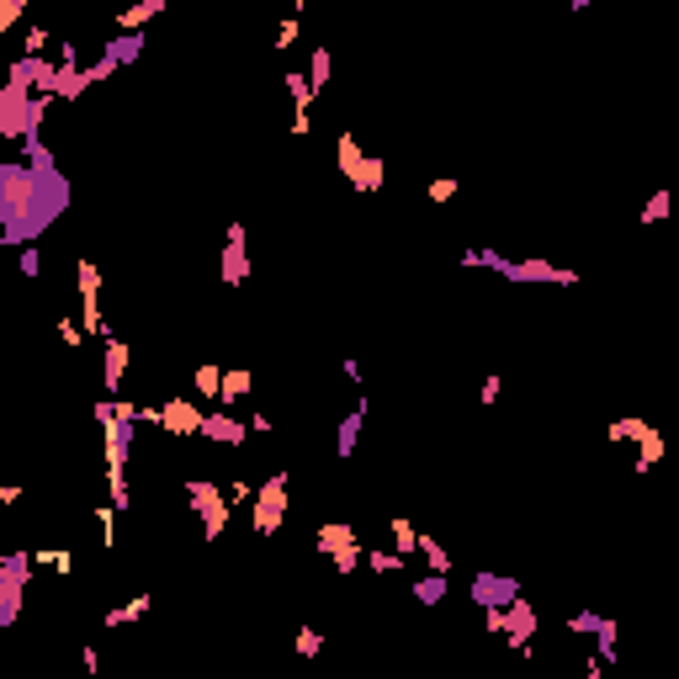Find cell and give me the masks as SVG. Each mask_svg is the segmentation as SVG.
Returning <instances> with one entry per match:
<instances>
[{
  "mask_svg": "<svg viewBox=\"0 0 679 679\" xmlns=\"http://www.w3.org/2000/svg\"><path fill=\"white\" fill-rule=\"evenodd\" d=\"M69 207V181L58 165L37 170L27 159H5L0 165V244L21 250L37 244L42 228H53Z\"/></svg>",
  "mask_w": 679,
  "mask_h": 679,
  "instance_id": "1",
  "label": "cell"
},
{
  "mask_svg": "<svg viewBox=\"0 0 679 679\" xmlns=\"http://www.w3.org/2000/svg\"><path fill=\"white\" fill-rule=\"evenodd\" d=\"M96 425H101V451H106V494L117 510H127V451H133V430H138V404L133 398H101L96 409Z\"/></svg>",
  "mask_w": 679,
  "mask_h": 679,
  "instance_id": "2",
  "label": "cell"
},
{
  "mask_svg": "<svg viewBox=\"0 0 679 679\" xmlns=\"http://www.w3.org/2000/svg\"><path fill=\"white\" fill-rule=\"evenodd\" d=\"M457 260H462L467 271H499L505 282H521V287H579V271L552 266V260H542V255L510 260V255H499V250H489V244H473V250H462Z\"/></svg>",
  "mask_w": 679,
  "mask_h": 679,
  "instance_id": "3",
  "label": "cell"
},
{
  "mask_svg": "<svg viewBox=\"0 0 679 679\" xmlns=\"http://www.w3.org/2000/svg\"><path fill=\"white\" fill-rule=\"evenodd\" d=\"M186 499H191V510H197V521H202V536L218 542V536L228 531V515H234L228 489H218L212 478H186Z\"/></svg>",
  "mask_w": 679,
  "mask_h": 679,
  "instance_id": "4",
  "label": "cell"
},
{
  "mask_svg": "<svg viewBox=\"0 0 679 679\" xmlns=\"http://www.w3.org/2000/svg\"><path fill=\"white\" fill-rule=\"evenodd\" d=\"M335 159H340V175H345L361 197H377V191H382V159H372V154L356 143V133H351V127L335 138Z\"/></svg>",
  "mask_w": 679,
  "mask_h": 679,
  "instance_id": "5",
  "label": "cell"
},
{
  "mask_svg": "<svg viewBox=\"0 0 679 679\" xmlns=\"http://www.w3.org/2000/svg\"><path fill=\"white\" fill-rule=\"evenodd\" d=\"M287 489H292V478H287V467H276L266 483H255V536H276L282 531V521H287Z\"/></svg>",
  "mask_w": 679,
  "mask_h": 679,
  "instance_id": "6",
  "label": "cell"
},
{
  "mask_svg": "<svg viewBox=\"0 0 679 679\" xmlns=\"http://www.w3.org/2000/svg\"><path fill=\"white\" fill-rule=\"evenodd\" d=\"M32 568H37V558H32V552H0V627H16Z\"/></svg>",
  "mask_w": 679,
  "mask_h": 679,
  "instance_id": "7",
  "label": "cell"
},
{
  "mask_svg": "<svg viewBox=\"0 0 679 679\" xmlns=\"http://www.w3.org/2000/svg\"><path fill=\"white\" fill-rule=\"evenodd\" d=\"M313 542H319V552H324L340 574H356V568L367 563V547L356 542V526H351V521H324Z\"/></svg>",
  "mask_w": 679,
  "mask_h": 679,
  "instance_id": "8",
  "label": "cell"
},
{
  "mask_svg": "<svg viewBox=\"0 0 679 679\" xmlns=\"http://www.w3.org/2000/svg\"><path fill=\"white\" fill-rule=\"evenodd\" d=\"M74 287H80V313H85V335L90 340H106L112 335V324L101 319V266L96 260H74Z\"/></svg>",
  "mask_w": 679,
  "mask_h": 679,
  "instance_id": "9",
  "label": "cell"
},
{
  "mask_svg": "<svg viewBox=\"0 0 679 679\" xmlns=\"http://www.w3.org/2000/svg\"><path fill=\"white\" fill-rule=\"evenodd\" d=\"M536 627H542L536 606H531L526 595H515V600L505 606V643H510L521 659H531V637H536Z\"/></svg>",
  "mask_w": 679,
  "mask_h": 679,
  "instance_id": "10",
  "label": "cell"
},
{
  "mask_svg": "<svg viewBox=\"0 0 679 679\" xmlns=\"http://www.w3.org/2000/svg\"><path fill=\"white\" fill-rule=\"evenodd\" d=\"M515 595H521V579H515V574H489V568H483V574L467 579V600H473L478 611H489V606H510Z\"/></svg>",
  "mask_w": 679,
  "mask_h": 679,
  "instance_id": "11",
  "label": "cell"
},
{
  "mask_svg": "<svg viewBox=\"0 0 679 679\" xmlns=\"http://www.w3.org/2000/svg\"><path fill=\"white\" fill-rule=\"evenodd\" d=\"M218 276L228 287H244L250 282V239H244V223L234 218L228 223V239H223V260H218Z\"/></svg>",
  "mask_w": 679,
  "mask_h": 679,
  "instance_id": "12",
  "label": "cell"
},
{
  "mask_svg": "<svg viewBox=\"0 0 679 679\" xmlns=\"http://www.w3.org/2000/svg\"><path fill=\"white\" fill-rule=\"evenodd\" d=\"M202 420H207V409L191 404V398L159 404V430H165V436H202Z\"/></svg>",
  "mask_w": 679,
  "mask_h": 679,
  "instance_id": "13",
  "label": "cell"
},
{
  "mask_svg": "<svg viewBox=\"0 0 679 679\" xmlns=\"http://www.w3.org/2000/svg\"><path fill=\"white\" fill-rule=\"evenodd\" d=\"M202 441H218V446H244V441H250V420H234L228 409H207V420H202Z\"/></svg>",
  "mask_w": 679,
  "mask_h": 679,
  "instance_id": "14",
  "label": "cell"
},
{
  "mask_svg": "<svg viewBox=\"0 0 679 679\" xmlns=\"http://www.w3.org/2000/svg\"><path fill=\"white\" fill-rule=\"evenodd\" d=\"M101 345H106V356H101V388L117 398V393H122V377H127V340L106 335Z\"/></svg>",
  "mask_w": 679,
  "mask_h": 679,
  "instance_id": "15",
  "label": "cell"
},
{
  "mask_svg": "<svg viewBox=\"0 0 679 679\" xmlns=\"http://www.w3.org/2000/svg\"><path fill=\"white\" fill-rule=\"evenodd\" d=\"M632 446H637V462H632V467H637V478H643V473H653V467L664 462V451H669V441L659 436V425H648Z\"/></svg>",
  "mask_w": 679,
  "mask_h": 679,
  "instance_id": "16",
  "label": "cell"
},
{
  "mask_svg": "<svg viewBox=\"0 0 679 679\" xmlns=\"http://www.w3.org/2000/svg\"><path fill=\"white\" fill-rule=\"evenodd\" d=\"M159 11H170V0H133V5L117 11V32H143Z\"/></svg>",
  "mask_w": 679,
  "mask_h": 679,
  "instance_id": "17",
  "label": "cell"
},
{
  "mask_svg": "<svg viewBox=\"0 0 679 679\" xmlns=\"http://www.w3.org/2000/svg\"><path fill=\"white\" fill-rule=\"evenodd\" d=\"M143 42H149L143 32H117L112 42H101V53H106V58L122 69V64H138V58H143Z\"/></svg>",
  "mask_w": 679,
  "mask_h": 679,
  "instance_id": "18",
  "label": "cell"
},
{
  "mask_svg": "<svg viewBox=\"0 0 679 679\" xmlns=\"http://www.w3.org/2000/svg\"><path fill=\"white\" fill-rule=\"evenodd\" d=\"M367 414H372V404L367 398H356V409L340 420V436H335V446H340V457H351L356 451V441H361V425H367Z\"/></svg>",
  "mask_w": 679,
  "mask_h": 679,
  "instance_id": "19",
  "label": "cell"
},
{
  "mask_svg": "<svg viewBox=\"0 0 679 679\" xmlns=\"http://www.w3.org/2000/svg\"><path fill=\"white\" fill-rule=\"evenodd\" d=\"M255 393V372H244V367H223V393H218V404H244Z\"/></svg>",
  "mask_w": 679,
  "mask_h": 679,
  "instance_id": "20",
  "label": "cell"
},
{
  "mask_svg": "<svg viewBox=\"0 0 679 679\" xmlns=\"http://www.w3.org/2000/svg\"><path fill=\"white\" fill-rule=\"evenodd\" d=\"M149 606H154V595H133L127 606H112V611H106L101 621H106V627L117 632V627H127V621H143V616H149Z\"/></svg>",
  "mask_w": 679,
  "mask_h": 679,
  "instance_id": "21",
  "label": "cell"
},
{
  "mask_svg": "<svg viewBox=\"0 0 679 679\" xmlns=\"http://www.w3.org/2000/svg\"><path fill=\"white\" fill-rule=\"evenodd\" d=\"M669 212H675V191H669V186H659V191H653V197L643 202V212H637V223H643V228H653V223H664Z\"/></svg>",
  "mask_w": 679,
  "mask_h": 679,
  "instance_id": "22",
  "label": "cell"
},
{
  "mask_svg": "<svg viewBox=\"0 0 679 679\" xmlns=\"http://www.w3.org/2000/svg\"><path fill=\"white\" fill-rule=\"evenodd\" d=\"M191 393H197V398H218V393H223V367H218V361H202V367L191 372Z\"/></svg>",
  "mask_w": 679,
  "mask_h": 679,
  "instance_id": "23",
  "label": "cell"
},
{
  "mask_svg": "<svg viewBox=\"0 0 679 679\" xmlns=\"http://www.w3.org/2000/svg\"><path fill=\"white\" fill-rule=\"evenodd\" d=\"M446 579H451V574H436V568H430L425 579H414V590H409V595L430 611V606H441V600H446Z\"/></svg>",
  "mask_w": 679,
  "mask_h": 679,
  "instance_id": "24",
  "label": "cell"
},
{
  "mask_svg": "<svg viewBox=\"0 0 679 679\" xmlns=\"http://www.w3.org/2000/svg\"><path fill=\"white\" fill-rule=\"evenodd\" d=\"M414 552H420V558H425V568H436V574H451V568H457V563H451V552H446L430 531H420V547H414Z\"/></svg>",
  "mask_w": 679,
  "mask_h": 679,
  "instance_id": "25",
  "label": "cell"
},
{
  "mask_svg": "<svg viewBox=\"0 0 679 679\" xmlns=\"http://www.w3.org/2000/svg\"><path fill=\"white\" fill-rule=\"evenodd\" d=\"M90 85H96V74H90V69H64V74H58V90H53V96H58V101H74V96H85Z\"/></svg>",
  "mask_w": 679,
  "mask_h": 679,
  "instance_id": "26",
  "label": "cell"
},
{
  "mask_svg": "<svg viewBox=\"0 0 679 679\" xmlns=\"http://www.w3.org/2000/svg\"><path fill=\"white\" fill-rule=\"evenodd\" d=\"M287 96H292V106H297V112H308V106H313V96H319V85H313L303 69H287Z\"/></svg>",
  "mask_w": 679,
  "mask_h": 679,
  "instance_id": "27",
  "label": "cell"
},
{
  "mask_svg": "<svg viewBox=\"0 0 679 679\" xmlns=\"http://www.w3.org/2000/svg\"><path fill=\"white\" fill-rule=\"evenodd\" d=\"M367 568H372V574H404V568H409V552H398V547L367 552Z\"/></svg>",
  "mask_w": 679,
  "mask_h": 679,
  "instance_id": "28",
  "label": "cell"
},
{
  "mask_svg": "<svg viewBox=\"0 0 679 679\" xmlns=\"http://www.w3.org/2000/svg\"><path fill=\"white\" fill-rule=\"evenodd\" d=\"M329 74H335V53H329V48H313V58H308V80L324 90V85H329Z\"/></svg>",
  "mask_w": 679,
  "mask_h": 679,
  "instance_id": "29",
  "label": "cell"
},
{
  "mask_svg": "<svg viewBox=\"0 0 679 679\" xmlns=\"http://www.w3.org/2000/svg\"><path fill=\"white\" fill-rule=\"evenodd\" d=\"M643 430H648V420H637V414H621V420L611 425V441H616V446H632Z\"/></svg>",
  "mask_w": 679,
  "mask_h": 679,
  "instance_id": "30",
  "label": "cell"
},
{
  "mask_svg": "<svg viewBox=\"0 0 679 679\" xmlns=\"http://www.w3.org/2000/svg\"><path fill=\"white\" fill-rule=\"evenodd\" d=\"M393 547H398V552H414V547H420V526H414L409 515H393Z\"/></svg>",
  "mask_w": 679,
  "mask_h": 679,
  "instance_id": "31",
  "label": "cell"
},
{
  "mask_svg": "<svg viewBox=\"0 0 679 679\" xmlns=\"http://www.w3.org/2000/svg\"><path fill=\"white\" fill-rule=\"evenodd\" d=\"M16 271H21L27 282H37V276H42V250H37V244H21V250H16Z\"/></svg>",
  "mask_w": 679,
  "mask_h": 679,
  "instance_id": "32",
  "label": "cell"
},
{
  "mask_svg": "<svg viewBox=\"0 0 679 679\" xmlns=\"http://www.w3.org/2000/svg\"><path fill=\"white\" fill-rule=\"evenodd\" d=\"M425 197H430L436 207H441V202H451V197H457V175H436V181L425 186Z\"/></svg>",
  "mask_w": 679,
  "mask_h": 679,
  "instance_id": "33",
  "label": "cell"
},
{
  "mask_svg": "<svg viewBox=\"0 0 679 679\" xmlns=\"http://www.w3.org/2000/svg\"><path fill=\"white\" fill-rule=\"evenodd\" d=\"M58 340H64V345H69V351H80V345H85V340H90V335H85V324H74V319H69V313H64V319H58Z\"/></svg>",
  "mask_w": 679,
  "mask_h": 679,
  "instance_id": "34",
  "label": "cell"
},
{
  "mask_svg": "<svg viewBox=\"0 0 679 679\" xmlns=\"http://www.w3.org/2000/svg\"><path fill=\"white\" fill-rule=\"evenodd\" d=\"M324 653V637L313 627H297V659H319Z\"/></svg>",
  "mask_w": 679,
  "mask_h": 679,
  "instance_id": "35",
  "label": "cell"
},
{
  "mask_svg": "<svg viewBox=\"0 0 679 679\" xmlns=\"http://www.w3.org/2000/svg\"><path fill=\"white\" fill-rule=\"evenodd\" d=\"M48 42H53V32H48V27H27V42H21V53H27V58H37Z\"/></svg>",
  "mask_w": 679,
  "mask_h": 679,
  "instance_id": "36",
  "label": "cell"
},
{
  "mask_svg": "<svg viewBox=\"0 0 679 679\" xmlns=\"http://www.w3.org/2000/svg\"><path fill=\"white\" fill-rule=\"evenodd\" d=\"M27 5H32V0H0V32H11V27L27 16Z\"/></svg>",
  "mask_w": 679,
  "mask_h": 679,
  "instance_id": "37",
  "label": "cell"
},
{
  "mask_svg": "<svg viewBox=\"0 0 679 679\" xmlns=\"http://www.w3.org/2000/svg\"><path fill=\"white\" fill-rule=\"evenodd\" d=\"M32 558H37V568L48 563L53 574H74V558H69V552H32Z\"/></svg>",
  "mask_w": 679,
  "mask_h": 679,
  "instance_id": "38",
  "label": "cell"
},
{
  "mask_svg": "<svg viewBox=\"0 0 679 679\" xmlns=\"http://www.w3.org/2000/svg\"><path fill=\"white\" fill-rule=\"evenodd\" d=\"M292 42H297V11H292V16H282V27H276V48L287 53Z\"/></svg>",
  "mask_w": 679,
  "mask_h": 679,
  "instance_id": "39",
  "label": "cell"
},
{
  "mask_svg": "<svg viewBox=\"0 0 679 679\" xmlns=\"http://www.w3.org/2000/svg\"><path fill=\"white\" fill-rule=\"evenodd\" d=\"M499 393H505V377H499V372H489V377L478 382V398H483V404H499Z\"/></svg>",
  "mask_w": 679,
  "mask_h": 679,
  "instance_id": "40",
  "label": "cell"
},
{
  "mask_svg": "<svg viewBox=\"0 0 679 679\" xmlns=\"http://www.w3.org/2000/svg\"><path fill=\"white\" fill-rule=\"evenodd\" d=\"M228 499H234V510L250 505V499H255V483H250V478H234V483H228Z\"/></svg>",
  "mask_w": 679,
  "mask_h": 679,
  "instance_id": "41",
  "label": "cell"
},
{
  "mask_svg": "<svg viewBox=\"0 0 679 679\" xmlns=\"http://www.w3.org/2000/svg\"><path fill=\"white\" fill-rule=\"evenodd\" d=\"M595 621H600V611H574V616H568V632H584V637H590Z\"/></svg>",
  "mask_w": 679,
  "mask_h": 679,
  "instance_id": "42",
  "label": "cell"
},
{
  "mask_svg": "<svg viewBox=\"0 0 679 679\" xmlns=\"http://www.w3.org/2000/svg\"><path fill=\"white\" fill-rule=\"evenodd\" d=\"M58 64H64V69H80V48H74V42H58Z\"/></svg>",
  "mask_w": 679,
  "mask_h": 679,
  "instance_id": "43",
  "label": "cell"
},
{
  "mask_svg": "<svg viewBox=\"0 0 679 679\" xmlns=\"http://www.w3.org/2000/svg\"><path fill=\"white\" fill-rule=\"evenodd\" d=\"M271 430H276V425H271V420L255 409V414H250V436H271Z\"/></svg>",
  "mask_w": 679,
  "mask_h": 679,
  "instance_id": "44",
  "label": "cell"
},
{
  "mask_svg": "<svg viewBox=\"0 0 679 679\" xmlns=\"http://www.w3.org/2000/svg\"><path fill=\"white\" fill-rule=\"evenodd\" d=\"M80 664H85V675H101V653L85 643V653H80Z\"/></svg>",
  "mask_w": 679,
  "mask_h": 679,
  "instance_id": "45",
  "label": "cell"
},
{
  "mask_svg": "<svg viewBox=\"0 0 679 679\" xmlns=\"http://www.w3.org/2000/svg\"><path fill=\"white\" fill-rule=\"evenodd\" d=\"M292 133H297V138H308V133H313V122H308V112H297V117H292Z\"/></svg>",
  "mask_w": 679,
  "mask_h": 679,
  "instance_id": "46",
  "label": "cell"
},
{
  "mask_svg": "<svg viewBox=\"0 0 679 679\" xmlns=\"http://www.w3.org/2000/svg\"><path fill=\"white\" fill-rule=\"evenodd\" d=\"M340 372H345L351 382H361V361H356V356H345V361H340Z\"/></svg>",
  "mask_w": 679,
  "mask_h": 679,
  "instance_id": "47",
  "label": "cell"
},
{
  "mask_svg": "<svg viewBox=\"0 0 679 679\" xmlns=\"http://www.w3.org/2000/svg\"><path fill=\"white\" fill-rule=\"evenodd\" d=\"M590 5H595V0H568V11H590Z\"/></svg>",
  "mask_w": 679,
  "mask_h": 679,
  "instance_id": "48",
  "label": "cell"
},
{
  "mask_svg": "<svg viewBox=\"0 0 679 679\" xmlns=\"http://www.w3.org/2000/svg\"><path fill=\"white\" fill-rule=\"evenodd\" d=\"M303 5H308V0H292V11H297V16H303Z\"/></svg>",
  "mask_w": 679,
  "mask_h": 679,
  "instance_id": "49",
  "label": "cell"
}]
</instances>
